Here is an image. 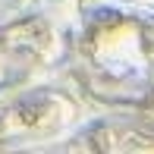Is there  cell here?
I'll return each mask as SVG.
<instances>
[]
</instances>
